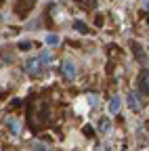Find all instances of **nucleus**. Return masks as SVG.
Masks as SVG:
<instances>
[{
  "mask_svg": "<svg viewBox=\"0 0 149 151\" xmlns=\"http://www.w3.org/2000/svg\"><path fill=\"white\" fill-rule=\"evenodd\" d=\"M50 61H53V55L48 50H44V52H40V55H36V57L25 61V71L32 73V76H38V73H42V67L48 65Z\"/></svg>",
  "mask_w": 149,
  "mask_h": 151,
  "instance_id": "f257e3e1",
  "label": "nucleus"
},
{
  "mask_svg": "<svg viewBox=\"0 0 149 151\" xmlns=\"http://www.w3.org/2000/svg\"><path fill=\"white\" fill-rule=\"evenodd\" d=\"M126 101H128V107L132 109V111H141L143 109V101H141V97H139L137 90H130L128 97H126Z\"/></svg>",
  "mask_w": 149,
  "mask_h": 151,
  "instance_id": "f03ea898",
  "label": "nucleus"
},
{
  "mask_svg": "<svg viewBox=\"0 0 149 151\" xmlns=\"http://www.w3.org/2000/svg\"><path fill=\"white\" fill-rule=\"evenodd\" d=\"M61 69H63V76H65L67 80H73V78H76V65H73L71 59H65L63 65H61Z\"/></svg>",
  "mask_w": 149,
  "mask_h": 151,
  "instance_id": "7ed1b4c3",
  "label": "nucleus"
},
{
  "mask_svg": "<svg viewBox=\"0 0 149 151\" xmlns=\"http://www.w3.org/2000/svg\"><path fill=\"white\" fill-rule=\"evenodd\" d=\"M4 124H6V128L13 132V134H19V132H21V122L17 120V118H13V116H9L4 120Z\"/></svg>",
  "mask_w": 149,
  "mask_h": 151,
  "instance_id": "20e7f679",
  "label": "nucleus"
},
{
  "mask_svg": "<svg viewBox=\"0 0 149 151\" xmlns=\"http://www.w3.org/2000/svg\"><path fill=\"white\" fill-rule=\"evenodd\" d=\"M120 107H122V97H120V94H114V97H111L109 99V113H111V116H116V113L120 111Z\"/></svg>",
  "mask_w": 149,
  "mask_h": 151,
  "instance_id": "39448f33",
  "label": "nucleus"
},
{
  "mask_svg": "<svg viewBox=\"0 0 149 151\" xmlns=\"http://www.w3.org/2000/svg\"><path fill=\"white\" fill-rule=\"evenodd\" d=\"M139 88H141L145 94H149V71H147V69H143L141 76H139Z\"/></svg>",
  "mask_w": 149,
  "mask_h": 151,
  "instance_id": "423d86ee",
  "label": "nucleus"
},
{
  "mask_svg": "<svg viewBox=\"0 0 149 151\" xmlns=\"http://www.w3.org/2000/svg\"><path fill=\"white\" fill-rule=\"evenodd\" d=\"M97 128H99V132H101V134H107V132L111 130V120H109V118H101Z\"/></svg>",
  "mask_w": 149,
  "mask_h": 151,
  "instance_id": "0eeeda50",
  "label": "nucleus"
},
{
  "mask_svg": "<svg viewBox=\"0 0 149 151\" xmlns=\"http://www.w3.org/2000/svg\"><path fill=\"white\" fill-rule=\"evenodd\" d=\"M44 42H46L48 46H59V44H61V38H59L57 34H44Z\"/></svg>",
  "mask_w": 149,
  "mask_h": 151,
  "instance_id": "6e6552de",
  "label": "nucleus"
},
{
  "mask_svg": "<svg viewBox=\"0 0 149 151\" xmlns=\"http://www.w3.org/2000/svg\"><path fill=\"white\" fill-rule=\"evenodd\" d=\"M73 27H76L80 34H86V32H88V27L84 25V21H76V23H73Z\"/></svg>",
  "mask_w": 149,
  "mask_h": 151,
  "instance_id": "1a4fd4ad",
  "label": "nucleus"
},
{
  "mask_svg": "<svg viewBox=\"0 0 149 151\" xmlns=\"http://www.w3.org/2000/svg\"><path fill=\"white\" fill-rule=\"evenodd\" d=\"M32 147H34V149H38V151H48V149H50V147L44 145V143H32Z\"/></svg>",
  "mask_w": 149,
  "mask_h": 151,
  "instance_id": "9d476101",
  "label": "nucleus"
},
{
  "mask_svg": "<svg viewBox=\"0 0 149 151\" xmlns=\"http://www.w3.org/2000/svg\"><path fill=\"white\" fill-rule=\"evenodd\" d=\"M86 99H88V103H90L92 107H97V105H99V97H95V94H88Z\"/></svg>",
  "mask_w": 149,
  "mask_h": 151,
  "instance_id": "9b49d317",
  "label": "nucleus"
},
{
  "mask_svg": "<svg viewBox=\"0 0 149 151\" xmlns=\"http://www.w3.org/2000/svg\"><path fill=\"white\" fill-rule=\"evenodd\" d=\"M132 48H135V52H137V59H143V57H145V52L141 50V46H139V44H132Z\"/></svg>",
  "mask_w": 149,
  "mask_h": 151,
  "instance_id": "f8f14e48",
  "label": "nucleus"
},
{
  "mask_svg": "<svg viewBox=\"0 0 149 151\" xmlns=\"http://www.w3.org/2000/svg\"><path fill=\"white\" fill-rule=\"evenodd\" d=\"M19 48L21 50H30L32 48V42H19Z\"/></svg>",
  "mask_w": 149,
  "mask_h": 151,
  "instance_id": "ddd939ff",
  "label": "nucleus"
},
{
  "mask_svg": "<svg viewBox=\"0 0 149 151\" xmlns=\"http://www.w3.org/2000/svg\"><path fill=\"white\" fill-rule=\"evenodd\" d=\"M145 9H147V11H149V0H147V2H145Z\"/></svg>",
  "mask_w": 149,
  "mask_h": 151,
  "instance_id": "4468645a",
  "label": "nucleus"
}]
</instances>
